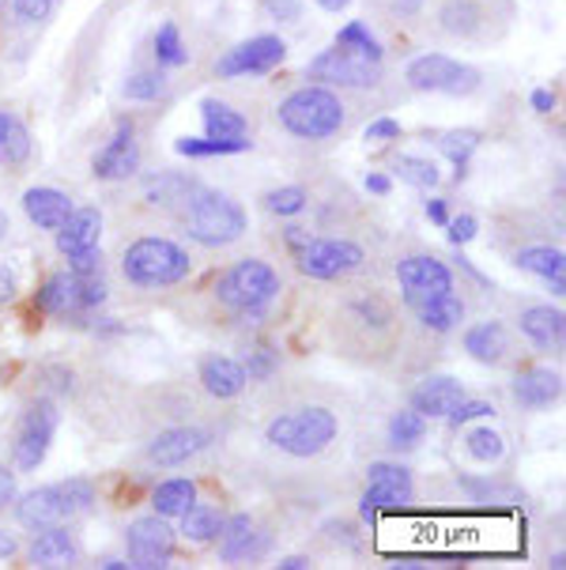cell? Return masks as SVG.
I'll use <instances>...</instances> for the list:
<instances>
[{"label":"cell","mask_w":566,"mask_h":570,"mask_svg":"<svg viewBox=\"0 0 566 570\" xmlns=\"http://www.w3.org/2000/svg\"><path fill=\"white\" fill-rule=\"evenodd\" d=\"M181 224H186V235L193 238V243L219 249V246L238 243V238L246 235V212L238 200H230L227 193L197 186L193 197L181 205Z\"/></svg>","instance_id":"1"},{"label":"cell","mask_w":566,"mask_h":570,"mask_svg":"<svg viewBox=\"0 0 566 570\" xmlns=\"http://www.w3.org/2000/svg\"><path fill=\"white\" fill-rule=\"evenodd\" d=\"M340 423L337 415L321 404H306V409H291L280 412L272 423H268L265 439L268 446L291 453V458H318V453L329 450V442L337 439Z\"/></svg>","instance_id":"2"},{"label":"cell","mask_w":566,"mask_h":570,"mask_svg":"<svg viewBox=\"0 0 566 570\" xmlns=\"http://www.w3.org/2000/svg\"><path fill=\"white\" fill-rule=\"evenodd\" d=\"M276 118L299 140H329L344 129V102L329 87H299L280 102Z\"/></svg>","instance_id":"3"},{"label":"cell","mask_w":566,"mask_h":570,"mask_svg":"<svg viewBox=\"0 0 566 570\" xmlns=\"http://www.w3.org/2000/svg\"><path fill=\"white\" fill-rule=\"evenodd\" d=\"M121 273L129 284L137 287H175L189 273H193V261L170 238H137L121 257Z\"/></svg>","instance_id":"4"},{"label":"cell","mask_w":566,"mask_h":570,"mask_svg":"<svg viewBox=\"0 0 566 570\" xmlns=\"http://www.w3.org/2000/svg\"><path fill=\"white\" fill-rule=\"evenodd\" d=\"M276 295H280V276H276V268L268 265V261H257V257L235 261V265L216 279V298L227 311H235L242 317H257Z\"/></svg>","instance_id":"5"},{"label":"cell","mask_w":566,"mask_h":570,"mask_svg":"<svg viewBox=\"0 0 566 570\" xmlns=\"http://www.w3.org/2000/svg\"><path fill=\"white\" fill-rule=\"evenodd\" d=\"M405 80L416 91H438V95H473L479 87V69L473 65H460L446 53H424L408 65Z\"/></svg>","instance_id":"6"},{"label":"cell","mask_w":566,"mask_h":570,"mask_svg":"<svg viewBox=\"0 0 566 570\" xmlns=\"http://www.w3.org/2000/svg\"><path fill=\"white\" fill-rule=\"evenodd\" d=\"M57 423H61V412H57L53 401H34L31 409L23 412L19 431H16V446H12L19 472H38V465L46 461V453H50Z\"/></svg>","instance_id":"7"},{"label":"cell","mask_w":566,"mask_h":570,"mask_svg":"<svg viewBox=\"0 0 566 570\" xmlns=\"http://www.w3.org/2000/svg\"><path fill=\"white\" fill-rule=\"evenodd\" d=\"M363 261H367V254H363V246L351 243V238H310L306 246L295 249V265L310 279L348 276Z\"/></svg>","instance_id":"8"},{"label":"cell","mask_w":566,"mask_h":570,"mask_svg":"<svg viewBox=\"0 0 566 570\" xmlns=\"http://www.w3.org/2000/svg\"><path fill=\"white\" fill-rule=\"evenodd\" d=\"M125 548H129V567L162 570V567H170L178 544H175V533H170L167 518L148 514L125 529Z\"/></svg>","instance_id":"9"},{"label":"cell","mask_w":566,"mask_h":570,"mask_svg":"<svg viewBox=\"0 0 566 570\" xmlns=\"http://www.w3.org/2000/svg\"><path fill=\"white\" fill-rule=\"evenodd\" d=\"M411 495H416V484H411V472L400 465H389V461H374L367 469V491H363V521H374L378 510H400L408 507Z\"/></svg>","instance_id":"10"},{"label":"cell","mask_w":566,"mask_h":570,"mask_svg":"<svg viewBox=\"0 0 566 570\" xmlns=\"http://www.w3.org/2000/svg\"><path fill=\"white\" fill-rule=\"evenodd\" d=\"M306 72H310V80L337 87H374L381 80V61H370V57L337 46V50H321Z\"/></svg>","instance_id":"11"},{"label":"cell","mask_w":566,"mask_h":570,"mask_svg":"<svg viewBox=\"0 0 566 570\" xmlns=\"http://www.w3.org/2000/svg\"><path fill=\"white\" fill-rule=\"evenodd\" d=\"M397 279L405 287V303L416 306L430 295H446L454 292V273L443 265L438 257L416 254V257H400L397 261Z\"/></svg>","instance_id":"12"},{"label":"cell","mask_w":566,"mask_h":570,"mask_svg":"<svg viewBox=\"0 0 566 570\" xmlns=\"http://www.w3.org/2000/svg\"><path fill=\"white\" fill-rule=\"evenodd\" d=\"M287 57V46L284 38L276 35H257L249 38V42L235 46L227 57H219L216 61V76H224V80H235V76H249V72H272L276 65H280Z\"/></svg>","instance_id":"13"},{"label":"cell","mask_w":566,"mask_h":570,"mask_svg":"<svg viewBox=\"0 0 566 570\" xmlns=\"http://www.w3.org/2000/svg\"><path fill=\"white\" fill-rule=\"evenodd\" d=\"M95 178L99 181H125L140 170V148H137V132H132V121H118V132L110 137L107 148L95 156L91 163Z\"/></svg>","instance_id":"14"},{"label":"cell","mask_w":566,"mask_h":570,"mask_svg":"<svg viewBox=\"0 0 566 570\" xmlns=\"http://www.w3.org/2000/svg\"><path fill=\"white\" fill-rule=\"evenodd\" d=\"M69 518H72V510H69V502H64V495H61V484L34 488V491H27V495L16 502V521L23 529H31V533L64 525Z\"/></svg>","instance_id":"15"},{"label":"cell","mask_w":566,"mask_h":570,"mask_svg":"<svg viewBox=\"0 0 566 570\" xmlns=\"http://www.w3.org/2000/svg\"><path fill=\"white\" fill-rule=\"evenodd\" d=\"M216 544H219V559H224V563H249V559H261L268 552V537L257 533L249 514L224 518V529H219Z\"/></svg>","instance_id":"16"},{"label":"cell","mask_w":566,"mask_h":570,"mask_svg":"<svg viewBox=\"0 0 566 570\" xmlns=\"http://www.w3.org/2000/svg\"><path fill=\"white\" fill-rule=\"evenodd\" d=\"M212 434L200 431V428H170V431H159L148 446V458L156 461L162 469H178L186 465L189 458H197L200 450L208 446Z\"/></svg>","instance_id":"17"},{"label":"cell","mask_w":566,"mask_h":570,"mask_svg":"<svg viewBox=\"0 0 566 570\" xmlns=\"http://www.w3.org/2000/svg\"><path fill=\"white\" fill-rule=\"evenodd\" d=\"M563 397V379L552 371V366H529V371H522L514 379V401L522 404V409H552L555 401Z\"/></svg>","instance_id":"18"},{"label":"cell","mask_w":566,"mask_h":570,"mask_svg":"<svg viewBox=\"0 0 566 570\" xmlns=\"http://www.w3.org/2000/svg\"><path fill=\"white\" fill-rule=\"evenodd\" d=\"M200 385H205L208 397L235 401L249 385V379H246L242 363L230 360V355H208V360H200Z\"/></svg>","instance_id":"19"},{"label":"cell","mask_w":566,"mask_h":570,"mask_svg":"<svg viewBox=\"0 0 566 570\" xmlns=\"http://www.w3.org/2000/svg\"><path fill=\"white\" fill-rule=\"evenodd\" d=\"M53 235H57V249H61V257H72V254H80V249L99 246L102 212L99 208H72V216L64 219L61 230H53Z\"/></svg>","instance_id":"20"},{"label":"cell","mask_w":566,"mask_h":570,"mask_svg":"<svg viewBox=\"0 0 566 570\" xmlns=\"http://www.w3.org/2000/svg\"><path fill=\"white\" fill-rule=\"evenodd\" d=\"M23 212L34 227L42 230H61L64 219L72 216V197L61 189H50V186H38V189H27L23 193Z\"/></svg>","instance_id":"21"},{"label":"cell","mask_w":566,"mask_h":570,"mask_svg":"<svg viewBox=\"0 0 566 570\" xmlns=\"http://www.w3.org/2000/svg\"><path fill=\"white\" fill-rule=\"evenodd\" d=\"M465 401V385L449 374H435V379H424L416 393H411V409H416L424 420H438V415H449L454 404Z\"/></svg>","instance_id":"22"},{"label":"cell","mask_w":566,"mask_h":570,"mask_svg":"<svg viewBox=\"0 0 566 570\" xmlns=\"http://www.w3.org/2000/svg\"><path fill=\"white\" fill-rule=\"evenodd\" d=\"M80 559V544L76 537L69 533L64 525H53V529H42L31 544V563L42 567V570H61V567H72Z\"/></svg>","instance_id":"23"},{"label":"cell","mask_w":566,"mask_h":570,"mask_svg":"<svg viewBox=\"0 0 566 570\" xmlns=\"http://www.w3.org/2000/svg\"><path fill=\"white\" fill-rule=\"evenodd\" d=\"M34 311L53 314V317L83 314V311H80V276H72V273H53L42 287H38Z\"/></svg>","instance_id":"24"},{"label":"cell","mask_w":566,"mask_h":570,"mask_svg":"<svg viewBox=\"0 0 566 570\" xmlns=\"http://www.w3.org/2000/svg\"><path fill=\"white\" fill-rule=\"evenodd\" d=\"M522 333L540 347V352H559L566 336V317L555 306H529L522 314Z\"/></svg>","instance_id":"25"},{"label":"cell","mask_w":566,"mask_h":570,"mask_svg":"<svg viewBox=\"0 0 566 570\" xmlns=\"http://www.w3.org/2000/svg\"><path fill=\"white\" fill-rule=\"evenodd\" d=\"M517 268L540 276L544 284L552 287V295H566V257H563V249L525 246L522 254H517Z\"/></svg>","instance_id":"26"},{"label":"cell","mask_w":566,"mask_h":570,"mask_svg":"<svg viewBox=\"0 0 566 570\" xmlns=\"http://www.w3.org/2000/svg\"><path fill=\"white\" fill-rule=\"evenodd\" d=\"M465 352L473 355L476 363H503L506 352H510V333H506L503 322H479L465 333Z\"/></svg>","instance_id":"27"},{"label":"cell","mask_w":566,"mask_h":570,"mask_svg":"<svg viewBox=\"0 0 566 570\" xmlns=\"http://www.w3.org/2000/svg\"><path fill=\"white\" fill-rule=\"evenodd\" d=\"M411 311H416V317L427 328H435V333H449V328H457L460 322H465V303H460L454 292L430 295V298H424V303L411 306Z\"/></svg>","instance_id":"28"},{"label":"cell","mask_w":566,"mask_h":570,"mask_svg":"<svg viewBox=\"0 0 566 570\" xmlns=\"http://www.w3.org/2000/svg\"><path fill=\"white\" fill-rule=\"evenodd\" d=\"M200 121H205V137H216V140H242L249 129L242 114L230 110L227 102H216V99L200 102Z\"/></svg>","instance_id":"29"},{"label":"cell","mask_w":566,"mask_h":570,"mask_svg":"<svg viewBox=\"0 0 566 570\" xmlns=\"http://www.w3.org/2000/svg\"><path fill=\"white\" fill-rule=\"evenodd\" d=\"M193 502H197V484L186 476L162 480V484L151 491V510H156L159 518H181Z\"/></svg>","instance_id":"30"},{"label":"cell","mask_w":566,"mask_h":570,"mask_svg":"<svg viewBox=\"0 0 566 570\" xmlns=\"http://www.w3.org/2000/svg\"><path fill=\"white\" fill-rule=\"evenodd\" d=\"M219 529H224V514L208 502H193V507L181 514V537L189 544H216Z\"/></svg>","instance_id":"31"},{"label":"cell","mask_w":566,"mask_h":570,"mask_svg":"<svg viewBox=\"0 0 566 570\" xmlns=\"http://www.w3.org/2000/svg\"><path fill=\"white\" fill-rule=\"evenodd\" d=\"M197 181L186 178V174H159V178L148 181V189H143V197H148V205L156 208H181L189 197H193Z\"/></svg>","instance_id":"32"},{"label":"cell","mask_w":566,"mask_h":570,"mask_svg":"<svg viewBox=\"0 0 566 570\" xmlns=\"http://www.w3.org/2000/svg\"><path fill=\"white\" fill-rule=\"evenodd\" d=\"M178 156H189V159H212V156H242V151H249V140H216V137H181L175 144Z\"/></svg>","instance_id":"33"},{"label":"cell","mask_w":566,"mask_h":570,"mask_svg":"<svg viewBox=\"0 0 566 570\" xmlns=\"http://www.w3.org/2000/svg\"><path fill=\"white\" fill-rule=\"evenodd\" d=\"M438 148H443V156L454 163L457 181H460V178H465V170H468V159H473V151L479 148V132L476 129H449V132H443Z\"/></svg>","instance_id":"34"},{"label":"cell","mask_w":566,"mask_h":570,"mask_svg":"<svg viewBox=\"0 0 566 570\" xmlns=\"http://www.w3.org/2000/svg\"><path fill=\"white\" fill-rule=\"evenodd\" d=\"M424 434H427V420L416 409H405L389 420V446L393 450L416 446V442H424Z\"/></svg>","instance_id":"35"},{"label":"cell","mask_w":566,"mask_h":570,"mask_svg":"<svg viewBox=\"0 0 566 570\" xmlns=\"http://www.w3.org/2000/svg\"><path fill=\"white\" fill-rule=\"evenodd\" d=\"M465 450H468V458L479 461V465H495V461H503L506 442H503V434L491 428H473L465 434Z\"/></svg>","instance_id":"36"},{"label":"cell","mask_w":566,"mask_h":570,"mask_svg":"<svg viewBox=\"0 0 566 570\" xmlns=\"http://www.w3.org/2000/svg\"><path fill=\"white\" fill-rule=\"evenodd\" d=\"M393 174L416 189H435L438 186V167L424 156H397L393 159Z\"/></svg>","instance_id":"37"},{"label":"cell","mask_w":566,"mask_h":570,"mask_svg":"<svg viewBox=\"0 0 566 570\" xmlns=\"http://www.w3.org/2000/svg\"><path fill=\"white\" fill-rule=\"evenodd\" d=\"M438 19H443L446 35L468 38V35H476V27H479V8L473 4V0H449L443 12H438Z\"/></svg>","instance_id":"38"},{"label":"cell","mask_w":566,"mask_h":570,"mask_svg":"<svg viewBox=\"0 0 566 570\" xmlns=\"http://www.w3.org/2000/svg\"><path fill=\"white\" fill-rule=\"evenodd\" d=\"M337 46H344V50L363 53V57H370V61H381V42L370 35V27H367V23H359V19H351L348 27H340Z\"/></svg>","instance_id":"39"},{"label":"cell","mask_w":566,"mask_h":570,"mask_svg":"<svg viewBox=\"0 0 566 570\" xmlns=\"http://www.w3.org/2000/svg\"><path fill=\"white\" fill-rule=\"evenodd\" d=\"M186 46H181V35L175 23H162L159 35H156V61L167 65V69H178V65H186Z\"/></svg>","instance_id":"40"},{"label":"cell","mask_w":566,"mask_h":570,"mask_svg":"<svg viewBox=\"0 0 566 570\" xmlns=\"http://www.w3.org/2000/svg\"><path fill=\"white\" fill-rule=\"evenodd\" d=\"M310 205V193L302 186H284V189H272L265 197V208L272 212V216H299V212Z\"/></svg>","instance_id":"41"},{"label":"cell","mask_w":566,"mask_h":570,"mask_svg":"<svg viewBox=\"0 0 566 570\" xmlns=\"http://www.w3.org/2000/svg\"><path fill=\"white\" fill-rule=\"evenodd\" d=\"M0 159L8 163V167H23L27 159H31V132H27V125H19L12 118L8 125V137H4V148H0Z\"/></svg>","instance_id":"42"},{"label":"cell","mask_w":566,"mask_h":570,"mask_svg":"<svg viewBox=\"0 0 566 570\" xmlns=\"http://www.w3.org/2000/svg\"><path fill=\"white\" fill-rule=\"evenodd\" d=\"M162 87H167V80H162V72H137L125 80V99L132 102H151L162 95Z\"/></svg>","instance_id":"43"},{"label":"cell","mask_w":566,"mask_h":570,"mask_svg":"<svg viewBox=\"0 0 566 570\" xmlns=\"http://www.w3.org/2000/svg\"><path fill=\"white\" fill-rule=\"evenodd\" d=\"M276 366H280V360H276L272 347H254V352L246 355L242 371H246L249 382H268L276 374Z\"/></svg>","instance_id":"44"},{"label":"cell","mask_w":566,"mask_h":570,"mask_svg":"<svg viewBox=\"0 0 566 570\" xmlns=\"http://www.w3.org/2000/svg\"><path fill=\"white\" fill-rule=\"evenodd\" d=\"M61 495H64V502H69L72 514H88V510L95 507V488H91V480H83V476L64 480Z\"/></svg>","instance_id":"45"},{"label":"cell","mask_w":566,"mask_h":570,"mask_svg":"<svg viewBox=\"0 0 566 570\" xmlns=\"http://www.w3.org/2000/svg\"><path fill=\"white\" fill-rule=\"evenodd\" d=\"M57 8V0H12V12L19 23H42L50 19Z\"/></svg>","instance_id":"46"},{"label":"cell","mask_w":566,"mask_h":570,"mask_svg":"<svg viewBox=\"0 0 566 570\" xmlns=\"http://www.w3.org/2000/svg\"><path fill=\"white\" fill-rule=\"evenodd\" d=\"M487 415H495V409L487 401H457L454 412L446 415L454 428H460V423H473V420H487Z\"/></svg>","instance_id":"47"},{"label":"cell","mask_w":566,"mask_h":570,"mask_svg":"<svg viewBox=\"0 0 566 570\" xmlns=\"http://www.w3.org/2000/svg\"><path fill=\"white\" fill-rule=\"evenodd\" d=\"M69 273L72 276H99L102 273V249L91 246V249H80V254L69 257Z\"/></svg>","instance_id":"48"},{"label":"cell","mask_w":566,"mask_h":570,"mask_svg":"<svg viewBox=\"0 0 566 570\" xmlns=\"http://www.w3.org/2000/svg\"><path fill=\"white\" fill-rule=\"evenodd\" d=\"M476 216H454V219H446V235H449V243L454 246H468L476 238Z\"/></svg>","instance_id":"49"},{"label":"cell","mask_w":566,"mask_h":570,"mask_svg":"<svg viewBox=\"0 0 566 570\" xmlns=\"http://www.w3.org/2000/svg\"><path fill=\"white\" fill-rule=\"evenodd\" d=\"M400 137V125L393 118H378L367 125V132H363V140H374V144H386V140H397Z\"/></svg>","instance_id":"50"},{"label":"cell","mask_w":566,"mask_h":570,"mask_svg":"<svg viewBox=\"0 0 566 570\" xmlns=\"http://www.w3.org/2000/svg\"><path fill=\"white\" fill-rule=\"evenodd\" d=\"M8 502H16V472L0 465V510H8Z\"/></svg>","instance_id":"51"},{"label":"cell","mask_w":566,"mask_h":570,"mask_svg":"<svg viewBox=\"0 0 566 570\" xmlns=\"http://www.w3.org/2000/svg\"><path fill=\"white\" fill-rule=\"evenodd\" d=\"M533 110H536V114H552V110H555V91H548V87L533 91Z\"/></svg>","instance_id":"52"},{"label":"cell","mask_w":566,"mask_h":570,"mask_svg":"<svg viewBox=\"0 0 566 570\" xmlns=\"http://www.w3.org/2000/svg\"><path fill=\"white\" fill-rule=\"evenodd\" d=\"M367 189L374 193V197H389V189H393L389 174H367Z\"/></svg>","instance_id":"53"},{"label":"cell","mask_w":566,"mask_h":570,"mask_svg":"<svg viewBox=\"0 0 566 570\" xmlns=\"http://www.w3.org/2000/svg\"><path fill=\"white\" fill-rule=\"evenodd\" d=\"M284 238H287V249H291V254H295V249L310 243L314 235H310V230H306V227H287V230H284Z\"/></svg>","instance_id":"54"},{"label":"cell","mask_w":566,"mask_h":570,"mask_svg":"<svg viewBox=\"0 0 566 570\" xmlns=\"http://www.w3.org/2000/svg\"><path fill=\"white\" fill-rule=\"evenodd\" d=\"M427 219H430L435 227H446V219H449L446 200H427Z\"/></svg>","instance_id":"55"},{"label":"cell","mask_w":566,"mask_h":570,"mask_svg":"<svg viewBox=\"0 0 566 570\" xmlns=\"http://www.w3.org/2000/svg\"><path fill=\"white\" fill-rule=\"evenodd\" d=\"M268 12L295 19V16H299V4H295V0H268Z\"/></svg>","instance_id":"56"},{"label":"cell","mask_w":566,"mask_h":570,"mask_svg":"<svg viewBox=\"0 0 566 570\" xmlns=\"http://www.w3.org/2000/svg\"><path fill=\"white\" fill-rule=\"evenodd\" d=\"M16 298V276L8 268H0V303H12Z\"/></svg>","instance_id":"57"},{"label":"cell","mask_w":566,"mask_h":570,"mask_svg":"<svg viewBox=\"0 0 566 570\" xmlns=\"http://www.w3.org/2000/svg\"><path fill=\"white\" fill-rule=\"evenodd\" d=\"M19 552V544H16V537L8 533V529H0V559H12Z\"/></svg>","instance_id":"58"},{"label":"cell","mask_w":566,"mask_h":570,"mask_svg":"<svg viewBox=\"0 0 566 570\" xmlns=\"http://www.w3.org/2000/svg\"><path fill=\"white\" fill-rule=\"evenodd\" d=\"M280 567L284 570H306V567H310V559H306V556H287V559H280Z\"/></svg>","instance_id":"59"},{"label":"cell","mask_w":566,"mask_h":570,"mask_svg":"<svg viewBox=\"0 0 566 570\" xmlns=\"http://www.w3.org/2000/svg\"><path fill=\"white\" fill-rule=\"evenodd\" d=\"M318 8H325V12H344V8L351 4V0H314Z\"/></svg>","instance_id":"60"},{"label":"cell","mask_w":566,"mask_h":570,"mask_svg":"<svg viewBox=\"0 0 566 570\" xmlns=\"http://www.w3.org/2000/svg\"><path fill=\"white\" fill-rule=\"evenodd\" d=\"M8 125H12V114L0 110V148H4V137H8Z\"/></svg>","instance_id":"61"},{"label":"cell","mask_w":566,"mask_h":570,"mask_svg":"<svg viewBox=\"0 0 566 570\" xmlns=\"http://www.w3.org/2000/svg\"><path fill=\"white\" fill-rule=\"evenodd\" d=\"M102 567H107V570H125L129 563H121V559H102Z\"/></svg>","instance_id":"62"},{"label":"cell","mask_w":566,"mask_h":570,"mask_svg":"<svg viewBox=\"0 0 566 570\" xmlns=\"http://www.w3.org/2000/svg\"><path fill=\"white\" fill-rule=\"evenodd\" d=\"M4 235H8V216L0 212V243H4Z\"/></svg>","instance_id":"63"}]
</instances>
